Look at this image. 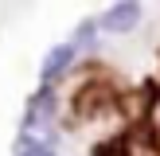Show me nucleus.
<instances>
[{
	"label": "nucleus",
	"mask_w": 160,
	"mask_h": 156,
	"mask_svg": "<svg viewBox=\"0 0 160 156\" xmlns=\"http://www.w3.org/2000/svg\"><path fill=\"white\" fill-rule=\"evenodd\" d=\"M113 109H121V94H117V86L109 78H90L86 86L74 90V117H82V121L106 117Z\"/></svg>",
	"instance_id": "obj_1"
},
{
	"label": "nucleus",
	"mask_w": 160,
	"mask_h": 156,
	"mask_svg": "<svg viewBox=\"0 0 160 156\" xmlns=\"http://www.w3.org/2000/svg\"><path fill=\"white\" fill-rule=\"evenodd\" d=\"M137 20H141L137 0H121V4H113L106 16H102V27H106V31H133Z\"/></svg>",
	"instance_id": "obj_2"
},
{
	"label": "nucleus",
	"mask_w": 160,
	"mask_h": 156,
	"mask_svg": "<svg viewBox=\"0 0 160 156\" xmlns=\"http://www.w3.org/2000/svg\"><path fill=\"white\" fill-rule=\"evenodd\" d=\"M74 62V43H59L51 55L43 59V82H51V78H59L62 70Z\"/></svg>",
	"instance_id": "obj_3"
},
{
	"label": "nucleus",
	"mask_w": 160,
	"mask_h": 156,
	"mask_svg": "<svg viewBox=\"0 0 160 156\" xmlns=\"http://www.w3.org/2000/svg\"><path fill=\"white\" fill-rule=\"evenodd\" d=\"M20 156H55V152H51L47 144H31V140H28V144L20 148Z\"/></svg>",
	"instance_id": "obj_4"
}]
</instances>
